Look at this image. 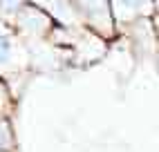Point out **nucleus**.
I'll return each mask as SVG.
<instances>
[{
  "label": "nucleus",
  "instance_id": "1",
  "mask_svg": "<svg viewBox=\"0 0 159 152\" xmlns=\"http://www.w3.org/2000/svg\"><path fill=\"white\" fill-rule=\"evenodd\" d=\"M7 54H9V45H7V40L0 36V60L7 58Z\"/></svg>",
  "mask_w": 159,
  "mask_h": 152
}]
</instances>
